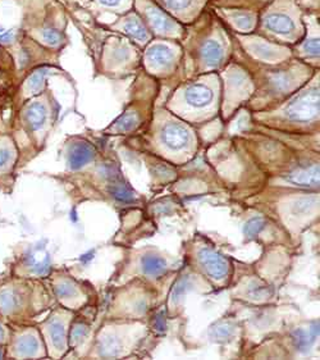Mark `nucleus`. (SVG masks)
<instances>
[{"label": "nucleus", "mask_w": 320, "mask_h": 360, "mask_svg": "<svg viewBox=\"0 0 320 360\" xmlns=\"http://www.w3.org/2000/svg\"><path fill=\"white\" fill-rule=\"evenodd\" d=\"M8 56V52L7 50H4V49H1L0 47V60H3L4 58L7 57Z\"/></svg>", "instance_id": "obj_34"}, {"label": "nucleus", "mask_w": 320, "mask_h": 360, "mask_svg": "<svg viewBox=\"0 0 320 360\" xmlns=\"http://www.w3.org/2000/svg\"><path fill=\"white\" fill-rule=\"evenodd\" d=\"M145 14H146V19L149 21L151 27L158 32L170 35V34H173L179 30L177 23H174L165 13H163L161 10L155 8V7L146 8Z\"/></svg>", "instance_id": "obj_4"}, {"label": "nucleus", "mask_w": 320, "mask_h": 360, "mask_svg": "<svg viewBox=\"0 0 320 360\" xmlns=\"http://www.w3.org/2000/svg\"><path fill=\"white\" fill-rule=\"evenodd\" d=\"M124 31L131 36V38L137 40L139 43H145L148 41L150 35L148 32V29L145 27V25L142 23L139 17L136 16H131L130 19H127V22L124 23Z\"/></svg>", "instance_id": "obj_14"}, {"label": "nucleus", "mask_w": 320, "mask_h": 360, "mask_svg": "<svg viewBox=\"0 0 320 360\" xmlns=\"http://www.w3.org/2000/svg\"><path fill=\"white\" fill-rule=\"evenodd\" d=\"M174 52L172 47L165 44H155L148 50L146 59L151 66L155 68H164L170 66L173 62Z\"/></svg>", "instance_id": "obj_5"}, {"label": "nucleus", "mask_w": 320, "mask_h": 360, "mask_svg": "<svg viewBox=\"0 0 320 360\" xmlns=\"http://www.w3.org/2000/svg\"><path fill=\"white\" fill-rule=\"evenodd\" d=\"M318 113H319L318 90H312L306 94L297 96L286 111L287 117L291 121H296V122L310 121L312 118H315Z\"/></svg>", "instance_id": "obj_1"}, {"label": "nucleus", "mask_w": 320, "mask_h": 360, "mask_svg": "<svg viewBox=\"0 0 320 360\" xmlns=\"http://www.w3.org/2000/svg\"><path fill=\"white\" fill-rule=\"evenodd\" d=\"M121 352V345L119 341L114 337H106L103 341L100 342L99 346V354L104 358H112L117 357Z\"/></svg>", "instance_id": "obj_16"}, {"label": "nucleus", "mask_w": 320, "mask_h": 360, "mask_svg": "<svg viewBox=\"0 0 320 360\" xmlns=\"http://www.w3.org/2000/svg\"><path fill=\"white\" fill-rule=\"evenodd\" d=\"M161 140L172 150H179L189 144V130L181 124H165L161 130Z\"/></svg>", "instance_id": "obj_3"}, {"label": "nucleus", "mask_w": 320, "mask_h": 360, "mask_svg": "<svg viewBox=\"0 0 320 360\" xmlns=\"http://www.w3.org/2000/svg\"><path fill=\"white\" fill-rule=\"evenodd\" d=\"M95 157V149L93 145L87 142L77 144L69 154V164L73 170L84 167L89 161H93Z\"/></svg>", "instance_id": "obj_9"}, {"label": "nucleus", "mask_w": 320, "mask_h": 360, "mask_svg": "<svg viewBox=\"0 0 320 360\" xmlns=\"http://www.w3.org/2000/svg\"><path fill=\"white\" fill-rule=\"evenodd\" d=\"M265 26L271 31H273L278 35H284V36H288L291 35L292 32L295 31V22L293 19L287 16V14H283V13H273V14H269L266 19H265Z\"/></svg>", "instance_id": "obj_6"}, {"label": "nucleus", "mask_w": 320, "mask_h": 360, "mask_svg": "<svg viewBox=\"0 0 320 360\" xmlns=\"http://www.w3.org/2000/svg\"><path fill=\"white\" fill-rule=\"evenodd\" d=\"M111 192L114 198L123 203H130L135 200V195L132 194L131 190L128 189L126 185H121V183H114L111 189Z\"/></svg>", "instance_id": "obj_20"}, {"label": "nucleus", "mask_w": 320, "mask_h": 360, "mask_svg": "<svg viewBox=\"0 0 320 360\" xmlns=\"http://www.w3.org/2000/svg\"><path fill=\"white\" fill-rule=\"evenodd\" d=\"M254 52L259 57L264 59H273L279 54V50L273 45H269L266 43H255Z\"/></svg>", "instance_id": "obj_21"}, {"label": "nucleus", "mask_w": 320, "mask_h": 360, "mask_svg": "<svg viewBox=\"0 0 320 360\" xmlns=\"http://www.w3.org/2000/svg\"><path fill=\"white\" fill-rule=\"evenodd\" d=\"M288 181L299 186H306V188L317 186L319 183V167L311 166L308 168L297 170L288 176Z\"/></svg>", "instance_id": "obj_10"}, {"label": "nucleus", "mask_w": 320, "mask_h": 360, "mask_svg": "<svg viewBox=\"0 0 320 360\" xmlns=\"http://www.w3.org/2000/svg\"><path fill=\"white\" fill-rule=\"evenodd\" d=\"M195 0H165L167 7L174 12L189 10Z\"/></svg>", "instance_id": "obj_26"}, {"label": "nucleus", "mask_w": 320, "mask_h": 360, "mask_svg": "<svg viewBox=\"0 0 320 360\" xmlns=\"http://www.w3.org/2000/svg\"><path fill=\"white\" fill-rule=\"evenodd\" d=\"M201 58L207 67H216L223 58V47L214 40L207 41L201 50Z\"/></svg>", "instance_id": "obj_13"}, {"label": "nucleus", "mask_w": 320, "mask_h": 360, "mask_svg": "<svg viewBox=\"0 0 320 360\" xmlns=\"http://www.w3.org/2000/svg\"><path fill=\"white\" fill-rule=\"evenodd\" d=\"M19 350L25 355H34L38 350V341L35 337H23L19 344Z\"/></svg>", "instance_id": "obj_25"}, {"label": "nucleus", "mask_w": 320, "mask_h": 360, "mask_svg": "<svg viewBox=\"0 0 320 360\" xmlns=\"http://www.w3.org/2000/svg\"><path fill=\"white\" fill-rule=\"evenodd\" d=\"M23 118H25V122L27 124L31 130L38 131L47 122V106L43 103H38V102L32 103L25 109Z\"/></svg>", "instance_id": "obj_7"}, {"label": "nucleus", "mask_w": 320, "mask_h": 360, "mask_svg": "<svg viewBox=\"0 0 320 360\" xmlns=\"http://www.w3.org/2000/svg\"><path fill=\"white\" fill-rule=\"evenodd\" d=\"M315 199L314 198H308V199L297 200L295 204H293V212H308L309 209L312 208L315 205Z\"/></svg>", "instance_id": "obj_28"}, {"label": "nucleus", "mask_w": 320, "mask_h": 360, "mask_svg": "<svg viewBox=\"0 0 320 360\" xmlns=\"http://www.w3.org/2000/svg\"><path fill=\"white\" fill-rule=\"evenodd\" d=\"M264 225H265L264 219L260 218V217H256V218L250 219V221L246 223L244 231H245V234L247 236H256L258 234L262 232V229L264 228Z\"/></svg>", "instance_id": "obj_23"}, {"label": "nucleus", "mask_w": 320, "mask_h": 360, "mask_svg": "<svg viewBox=\"0 0 320 360\" xmlns=\"http://www.w3.org/2000/svg\"><path fill=\"white\" fill-rule=\"evenodd\" d=\"M236 26L244 32H249L254 29L255 19L253 14L250 13H236L232 16Z\"/></svg>", "instance_id": "obj_19"}, {"label": "nucleus", "mask_w": 320, "mask_h": 360, "mask_svg": "<svg viewBox=\"0 0 320 360\" xmlns=\"http://www.w3.org/2000/svg\"><path fill=\"white\" fill-rule=\"evenodd\" d=\"M0 357H1V352H0Z\"/></svg>", "instance_id": "obj_35"}, {"label": "nucleus", "mask_w": 320, "mask_h": 360, "mask_svg": "<svg viewBox=\"0 0 320 360\" xmlns=\"http://www.w3.org/2000/svg\"><path fill=\"white\" fill-rule=\"evenodd\" d=\"M233 331H235L233 324L226 322L219 324L217 327H214L213 331H212V335H213L217 340H227L228 337H231V336L233 335Z\"/></svg>", "instance_id": "obj_22"}, {"label": "nucleus", "mask_w": 320, "mask_h": 360, "mask_svg": "<svg viewBox=\"0 0 320 360\" xmlns=\"http://www.w3.org/2000/svg\"><path fill=\"white\" fill-rule=\"evenodd\" d=\"M318 332H319L318 323L312 324L310 328H305V330L301 328V330H297L295 332L293 333V341H295V345L297 346V349L301 351L308 350L315 341Z\"/></svg>", "instance_id": "obj_12"}, {"label": "nucleus", "mask_w": 320, "mask_h": 360, "mask_svg": "<svg viewBox=\"0 0 320 360\" xmlns=\"http://www.w3.org/2000/svg\"><path fill=\"white\" fill-rule=\"evenodd\" d=\"M47 75H50V68L47 67H40L38 69H35L25 81L23 85L25 91L30 95L38 94L45 85V78Z\"/></svg>", "instance_id": "obj_11"}, {"label": "nucleus", "mask_w": 320, "mask_h": 360, "mask_svg": "<svg viewBox=\"0 0 320 360\" xmlns=\"http://www.w3.org/2000/svg\"><path fill=\"white\" fill-rule=\"evenodd\" d=\"M198 263L207 271V275L216 280L225 278L229 273L228 260L212 249L204 247L198 251Z\"/></svg>", "instance_id": "obj_2"}, {"label": "nucleus", "mask_w": 320, "mask_h": 360, "mask_svg": "<svg viewBox=\"0 0 320 360\" xmlns=\"http://www.w3.org/2000/svg\"><path fill=\"white\" fill-rule=\"evenodd\" d=\"M190 286H191V284H190L189 277L181 278L179 282H177V284L174 286L173 291H172V299H173L174 302H179V299L186 293V290H189Z\"/></svg>", "instance_id": "obj_24"}, {"label": "nucleus", "mask_w": 320, "mask_h": 360, "mask_svg": "<svg viewBox=\"0 0 320 360\" xmlns=\"http://www.w3.org/2000/svg\"><path fill=\"white\" fill-rule=\"evenodd\" d=\"M304 50L310 56H318L319 54V41L318 38H311L304 44Z\"/></svg>", "instance_id": "obj_29"}, {"label": "nucleus", "mask_w": 320, "mask_h": 360, "mask_svg": "<svg viewBox=\"0 0 320 360\" xmlns=\"http://www.w3.org/2000/svg\"><path fill=\"white\" fill-rule=\"evenodd\" d=\"M10 154L5 148H0V167L10 161Z\"/></svg>", "instance_id": "obj_32"}, {"label": "nucleus", "mask_w": 320, "mask_h": 360, "mask_svg": "<svg viewBox=\"0 0 320 360\" xmlns=\"http://www.w3.org/2000/svg\"><path fill=\"white\" fill-rule=\"evenodd\" d=\"M186 100L195 108H203L210 104L213 100V91L207 85L195 84L186 90Z\"/></svg>", "instance_id": "obj_8"}, {"label": "nucleus", "mask_w": 320, "mask_h": 360, "mask_svg": "<svg viewBox=\"0 0 320 360\" xmlns=\"http://www.w3.org/2000/svg\"><path fill=\"white\" fill-rule=\"evenodd\" d=\"M57 294L62 297H72L77 295L76 286L69 282H62L57 286Z\"/></svg>", "instance_id": "obj_27"}, {"label": "nucleus", "mask_w": 320, "mask_h": 360, "mask_svg": "<svg viewBox=\"0 0 320 360\" xmlns=\"http://www.w3.org/2000/svg\"><path fill=\"white\" fill-rule=\"evenodd\" d=\"M273 84L279 90H286L291 82H290V78L286 76V75H278V76L274 77Z\"/></svg>", "instance_id": "obj_30"}, {"label": "nucleus", "mask_w": 320, "mask_h": 360, "mask_svg": "<svg viewBox=\"0 0 320 360\" xmlns=\"http://www.w3.org/2000/svg\"><path fill=\"white\" fill-rule=\"evenodd\" d=\"M121 0H100V3H103L105 5H117Z\"/></svg>", "instance_id": "obj_33"}, {"label": "nucleus", "mask_w": 320, "mask_h": 360, "mask_svg": "<svg viewBox=\"0 0 320 360\" xmlns=\"http://www.w3.org/2000/svg\"><path fill=\"white\" fill-rule=\"evenodd\" d=\"M86 335H87V327L80 324V326L76 327L73 335H72V339H73V341L78 342L80 340H82Z\"/></svg>", "instance_id": "obj_31"}, {"label": "nucleus", "mask_w": 320, "mask_h": 360, "mask_svg": "<svg viewBox=\"0 0 320 360\" xmlns=\"http://www.w3.org/2000/svg\"><path fill=\"white\" fill-rule=\"evenodd\" d=\"M50 337H52V341L57 349H65L66 330H65L62 323L53 322L50 324Z\"/></svg>", "instance_id": "obj_17"}, {"label": "nucleus", "mask_w": 320, "mask_h": 360, "mask_svg": "<svg viewBox=\"0 0 320 360\" xmlns=\"http://www.w3.org/2000/svg\"><path fill=\"white\" fill-rule=\"evenodd\" d=\"M137 124H139L137 114L126 113L117 121L115 130L119 133H127V131H132Z\"/></svg>", "instance_id": "obj_18"}, {"label": "nucleus", "mask_w": 320, "mask_h": 360, "mask_svg": "<svg viewBox=\"0 0 320 360\" xmlns=\"http://www.w3.org/2000/svg\"><path fill=\"white\" fill-rule=\"evenodd\" d=\"M142 269L146 275L157 277L167 271V263L159 256H146L142 259Z\"/></svg>", "instance_id": "obj_15"}]
</instances>
